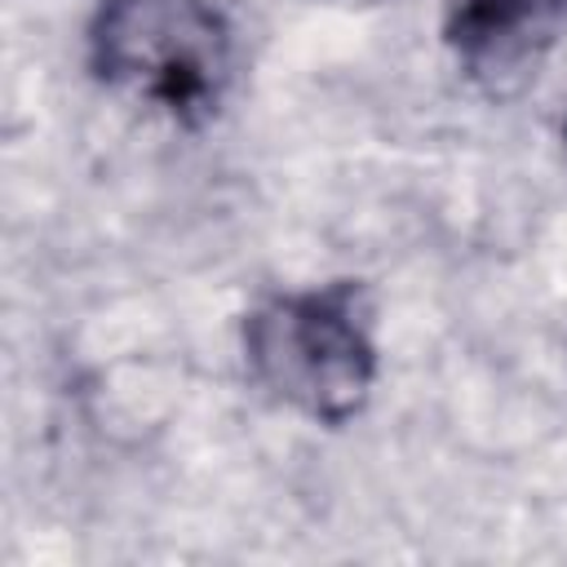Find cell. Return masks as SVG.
Segmentation results:
<instances>
[{
    "mask_svg": "<svg viewBox=\"0 0 567 567\" xmlns=\"http://www.w3.org/2000/svg\"><path fill=\"white\" fill-rule=\"evenodd\" d=\"M244 359L261 390L310 421L341 425L363 412L377 346L359 284L284 292L244 319Z\"/></svg>",
    "mask_w": 567,
    "mask_h": 567,
    "instance_id": "obj_1",
    "label": "cell"
},
{
    "mask_svg": "<svg viewBox=\"0 0 567 567\" xmlns=\"http://www.w3.org/2000/svg\"><path fill=\"white\" fill-rule=\"evenodd\" d=\"M89 62L102 84L199 124L230 84L235 40L213 0H106L89 27Z\"/></svg>",
    "mask_w": 567,
    "mask_h": 567,
    "instance_id": "obj_2",
    "label": "cell"
},
{
    "mask_svg": "<svg viewBox=\"0 0 567 567\" xmlns=\"http://www.w3.org/2000/svg\"><path fill=\"white\" fill-rule=\"evenodd\" d=\"M567 0H447L443 44L483 89H514L536 75Z\"/></svg>",
    "mask_w": 567,
    "mask_h": 567,
    "instance_id": "obj_3",
    "label": "cell"
},
{
    "mask_svg": "<svg viewBox=\"0 0 567 567\" xmlns=\"http://www.w3.org/2000/svg\"><path fill=\"white\" fill-rule=\"evenodd\" d=\"M341 4H377V0H341Z\"/></svg>",
    "mask_w": 567,
    "mask_h": 567,
    "instance_id": "obj_4",
    "label": "cell"
}]
</instances>
